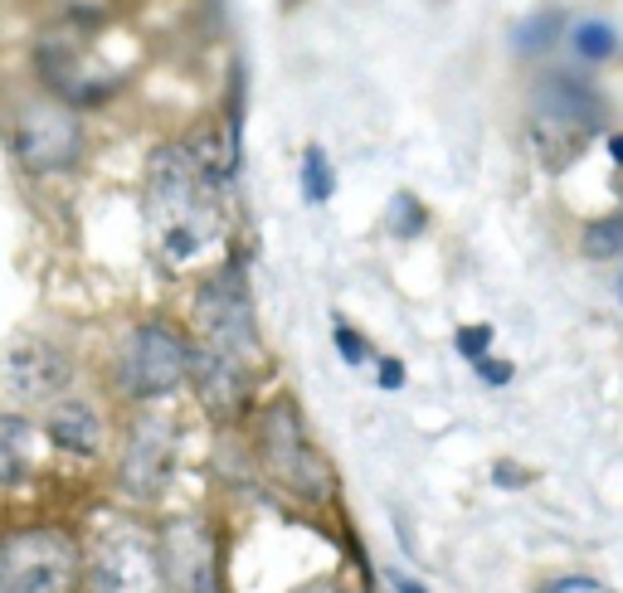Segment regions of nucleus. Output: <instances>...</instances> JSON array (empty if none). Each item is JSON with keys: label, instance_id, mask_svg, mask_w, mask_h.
<instances>
[{"label": "nucleus", "instance_id": "nucleus-22", "mask_svg": "<svg viewBox=\"0 0 623 593\" xmlns=\"http://www.w3.org/2000/svg\"><path fill=\"white\" fill-rule=\"evenodd\" d=\"M487 345H492V326H463V331H458V351L468 355L473 365H478L482 355H487Z\"/></svg>", "mask_w": 623, "mask_h": 593}, {"label": "nucleus", "instance_id": "nucleus-29", "mask_svg": "<svg viewBox=\"0 0 623 593\" xmlns=\"http://www.w3.org/2000/svg\"><path fill=\"white\" fill-rule=\"evenodd\" d=\"M288 6H292V0H288Z\"/></svg>", "mask_w": 623, "mask_h": 593}, {"label": "nucleus", "instance_id": "nucleus-4", "mask_svg": "<svg viewBox=\"0 0 623 593\" xmlns=\"http://www.w3.org/2000/svg\"><path fill=\"white\" fill-rule=\"evenodd\" d=\"M79 540L59 526H24L0 540V593H79Z\"/></svg>", "mask_w": 623, "mask_h": 593}, {"label": "nucleus", "instance_id": "nucleus-15", "mask_svg": "<svg viewBox=\"0 0 623 593\" xmlns=\"http://www.w3.org/2000/svg\"><path fill=\"white\" fill-rule=\"evenodd\" d=\"M34 448H40V434H34L30 418L0 414V487H20V481H30Z\"/></svg>", "mask_w": 623, "mask_h": 593}, {"label": "nucleus", "instance_id": "nucleus-2", "mask_svg": "<svg viewBox=\"0 0 623 593\" xmlns=\"http://www.w3.org/2000/svg\"><path fill=\"white\" fill-rule=\"evenodd\" d=\"M195 331H200V341H195L200 351L259 370L263 341H259L253 296H249V282H243L239 263H225L219 273L200 282V292H195Z\"/></svg>", "mask_w": 623, "mask_h": 593}, {"label": "nucleus", "instance_id": "nucleus-3", "mask_svg": "<svg viewBox=\"0 0 623 593\" xmlns=\"http://www.w3.org/2000/svg\"><path fill=\"white\" fill-rule=\"evenodd\" d=\"M259 462L298 501L332 497V462L312 443L308 424H302V409L292 399H273L259 414Z\"/></svg>", "mask_w": 623, "mask_h": 593}, {"label": "nucleus", "instance_id": "nucleus-17", "mask_svg": "<svg viewBox=\"0 0 623 593\" xmlns=\"http://www.w3.org/2000/svg\"><path fill=\"white\" fill-rule=\"evenodd\" d=\"M336 190V176H332V160H326L322 146H308L302 152V200L308 205H326Z\"/></svg>", "mask_w": 623, "mask_h": 593}, {"label": "nucleus", "instance_id": "nucleus-10", "mask_svg": "<svg viewBox=\"0 0 623 593\" xmlns=\"http://www.w3.org/2000/svg\"><path fill=\"white\" fill-rule=\"evenodd\" d=\"M176 467V424L166 414H142L127 434V452H122V487L137 501H156Z\"/></svg>", "mask_w": 623, "mask_h": 593}, {"label": "nucleus", "instance_id": "nucleus-9", "mask_svg": "<svg viewBox=\"0 0 623 593\" xmlns=\"http://www.w3.org/2000/svg\"><path fill=\"white\" fill-rule=\"evenodd\" d=\"M156 545H162V560L176 593H229L225 570H219V545L205 521H195V516L166 521L156 530Z\"/></svg>", "mask_w": 623, "mask_h": 593}, {"label": "nucleus", "instance_id": "nucleus-23", "mask_svg": "<svg viewBox=\"0 0 623 593\" xmlns=\"http://www.w3.org/2000/svg\"><path fill=\"white\" fill-rule=\"evenodd\" d=\"M478 375L487 379V385H507V379H511V365H507V361H487V355H482V361H478Z\"/></svg>", "mask_w": 623, "mask_h": 593}, {"label": "nucleus", "instance_id": "nucleus-16", "mask_svg": "<svg viewBox=\"0 0 623 593\" xmlns=\"http://www.w3.org/2000/svg\"><path fill=\"white\" fill-rule=\"evenodd\" d=\"M560 34H565V15H560V10H541V15H531L527 24H517L511 44H517L521 54H546Z\"/></svg>", "mask_w": 623, "mask_h": 593}, {"label": "nucleus", "instance_id": "nucleus-11", "mask_svg": "<svg viewBox=\"0 0 623 593\" xmlns=\"http://www.w3.org/2000/svg\"><path fill=\"white\" fill-rule=\"evenodd\" d=\"M73 379V361L64 351H59L54 341H15L6 351V361H0V385H6L15 399H40L49 404L54 394H64Z\"/></svg>", "mask_w": 623, "mask_h": 593}, {"label": "nucleus", "instance_id": "nucleus-7", "mask_svg": "<svg viewBox=\"0 0 623 593\" xmlns=\"http://www.w3.org/2000/svg\"><path fill=\"white\" fill-rule=\"evenodd\" d=\"M83 584H89V593H176L156 535H146L137 526H113L97 540Z\"/></svg>", "mask_w": 623, "mask_h": 593}, {"label": "nucleus", "instance_id": "nucleus-25", "mask_svg": "<svg viewBox=\"0 0 623 593\" xmlns=\"http://www.w3.org/2000/svg\"><path fill=\"white\" fill-rule=\"evenodd\" d=\"M390 579H395L399 593H424V584H414V579H405V574H390Z\"/></svg>", "mask_w": 623, "mask_h": 593}, {"label": "nucleus", "instance_id": "nucleus-18", "mask_svg": "<svg viewBox=\"0 0 623 593\" xmlns=\"http://www.w3.org/2000/svg\"><path fill=\"white\" fill-rule=\"evenodd\" d=\"M570 44H575V54H580V59L600 64V59L614 54L619 34H614V24H604V20H580L575 30H570Z\"/></svg>", "mask_w": 623, "mask_h": 593}, {"label": "nucleus", "instance_id": "nucleus-20", "mask_svg": "<svg viewBox=\"0 0 623 593\" xmlns=\"http://www.w3.org/2000/svg\"><path fill=\"white\" fill-rule=\"evenodd\" d=\"M424 225H429V215H424V205L414 195H395L390 200V233L395 239H414V233H424Z\"/></svg>", "mask_w": 623, "mask_h": 593}, {"label": "nucleus", "instance_id": "nucleus-14", "mask_svg": "<svg viewBox=\"0 0 623 593\" xmlns=\"http://www.w3.org/2000/svg\"><path fill=\"white\" fill-rule=\"evenodd\" d=\"M49 443H54L59 452H73V457H93L103 448V418L89 399H59L54 409H49V424H44Z\"/></svg>", "mask_w": 623, "mask_h": 593}, {"label": "nucleus", "instance_id": "nucleus-12", "mask_svg": "<svg viewBox=\"0 0 623 593\" xmlns=\"http://www.w3.org/2000/svg\"><path fill=\"white\" fill-rule=\"evenodd\" d=\"M536 122L551 132H565V137H590L604 122V103L580 73H546L531 93Z\"/></svg>", "mask_w": 623, "mask_h": 593}, {"label": "nucleus", "instance_id": "nucleus-28", "mask_svg": "<svg viewBox=\"0 0 623 593\" xmlns=\"http://www.w3.org/2000/svg\"><path fill=\"white\" fill-rule=\"evenodd\" d=\"M619 302H623V273H619Z\"/></svg>", "mask_w": 623, "mask_h": 593}, {"label": "nucleus", "instance_id": "nucleus-13", "mask_svg": "<svg viewBox=\"0 0 623 593\" xmlns=\"http://www.w3.org/2000/svg\"><path fill=\"white\" fill-rule=\"evenodd\" d=\"M253 375H259V370H249V365H239V361H225V355H210V351H200V345H190L195 394H200V404L215 418H235V414L249 409Z\"/></svg>", "mask_w": 623, "mask_h": 593}, {"label": "nucleus", "instance_id": "nucleus-19", "mask_svg": "<svg viewBox=\"0 0 623 593\" xmlns=\"http://www.w3.org/2000/svg\"><path fill=\"white\" fill-rule=\"evenodd\" d=\"M584 253H590V258H614V253H623V209H619V215L594 219V225L584 229Z\"/></svg>", "mask_w": 623, "mask_h": 593}, {"label": "nucleus", "instance_id": "nucleus-27", "mask_svg": "<svg viewBox=\"0 0 623 593\" xmlns=\"http://www.w3.org/2000/svg\"><path fill=\"white\" fill-rule=\"evenodd\" d=\"M302 593H332V589H326V584H322V589H302Z\"/></svg>", "mask_w": 623, "mask_h": 593}, {"label": "nucleus", "instance_id": "nucleus-5", "mask_svg": "<svg viewBox=\"0 0 623 593\" xmlns=\"http://www.w3.org/2000/svg\"><path fill=\"white\" fill-rule=\"evenodd\" d=\"M190 379V341L170 321H142L117 355V385L127 399H166Z\"/></svg>", "mask_w": 623, "mask_h": 593}, {"label": "nucleus", "instance_id": "nucleus-1", "mask_svg": "<svg viewBox=\"0 0 623 593\" xmlns=\"http://www.w3.org/2000/svg\"><path fill=\"white\" fill-rule=\"evenodd\" d=\"M219 170L190 146H162L146 166V219L166 263H195L225 229Z\"/></svg>", "mask_w": 623, "mask_h": 593}, {"label": "nucleus", "instance_id": "nucleus-8", "mask_svg": "<svg viewBox=\"0 0 623 593\" xmlns=\"http://www.w3.org/2000/svg\"><path fill=\"white\" fill-rule=\"evenodd\" d=\"M10 142H15V156L24 160V170L54 176V170H69L79 160L83 127L54 97H24L15 107V122H10Z\"/></svg>", "mask_w": 623, "mask_h": 593}, {"label": "nucleus", "instance_id": "nucleus-24", "mask_svg": "<svg viewBox=\"0 0 623 593\" xmlns=\"http://www.w3.org/2000/svg\"><path fill=\"white\" fill-rule=\"evenodd\" d=\"M381 385H385V389H399V385H405V365H399V361H381Z\"/></svg>", "mask_w": 623, "mask_h": 593}, {"label": "nucleus", "instance_id": "nucleus-21", "mask_svg": "<svg viewBox=\"0 0 623 593\" xmlns=\"http://www.w3.org/2000/svg\"><path fill=\"white\" fill-rule=\"evenodd\" d=\"M336 351H341V361H346V365H365V361H371V345H365L361 331H351L346 321H336Z\"/></svg>", "mask_w": 623, "mask_h": 593}, {"label": "nucleus", "instance_id": "nucleus-26", "mask_svg": "<svg viewBox=\"0 0 623 593\" xmlns=\"http://www.w3.org/2000/svg\"><path fill=\"white\" fill-rule=\"evenodd\" d=\"M609 152H614V160L623 166V137H609Z\"/></svg>", "mask_w": 623, "mask_h": 593}, {"label": "nucleus", "instance_id": "nucleus-6", "mask_svg": "<svg viewBox=\"0 0 623 593\" xmlns=\"http://www.w3.org/2000/svg\"><path fill=\"white\" fill-rule=\"evenodd\" d=\"M97 30H103V20L89 15V10H73V15L49 24L40 49H34V59H40L49 89L64 93L69 103H103V97L113 93V79L93 73V40H97Z\"/></svg>", "mask_w": 623, "mask_h": 593}]
</instances>
